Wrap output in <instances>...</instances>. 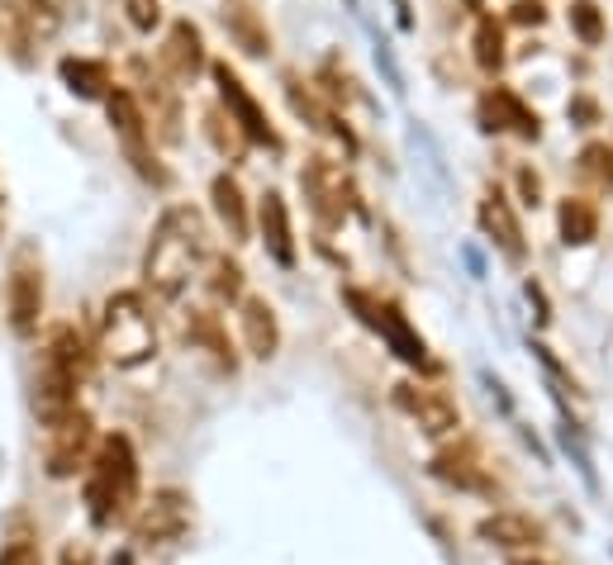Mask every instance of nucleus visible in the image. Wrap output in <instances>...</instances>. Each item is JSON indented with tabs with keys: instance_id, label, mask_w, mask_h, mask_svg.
<instances>
[{
	"instance_id": "f257e3e1",
	"label": "nucleus",
	"mask_w": 613,
	"mask_h": 565,
	"mask_svg": "<svg viewBox=\"0 0 613 565\" xmlns=\"http://www.w3.org/2000/svg\"><path fill=\"white\" fill-rule=\"evenodd\" d=\"M210 257V223L195 205H172L152 229L148 257H143V275L162 299H181L200 261Z\"/></svg>"
},
{
	"instance_id": "f03ea898",
	"label": "nucleus",
	"mask_w": 613,
	"mask_h": 565,
	"mask_svg": "<svg viewBox=\"0 0 613 565\" xmlns=\"http://www.w3.org/2000/svg\"><path fill=\"white\" fill-rule=\"evenodd\" d=\"M138 508V456L134 442L124 432H114L96 446L86 470V514L96 528H114V523H128Z\"/></svg>"
},
{
	"instance_id": "7ed1b4c3",
	"label": "nucleus",
	"mask_w": 613,
	"mask_h": 565,
	"mask_svg": "<svg viewBox=\"0 0 613 565\" xmlns=\"http://www.w3.org/2000/svg\"><path fill=\"white\" fill-rule=\"evenodd\" d=\"M90 371V347L86 337L76 333L72 323H58L53 337L44 347V361H38V376H34V414L44 428L62 423L68 414H76V385L86 380Z\"/></svg>"
},
{
	"instance_id": "20e7f679",
	"label": "nucleus",
	"mask_w": 613,
	"mask_h": 565,
	"mask_svg": "<svg viewBox=\"0 0 613 565\" xmlns=\"http://www.w3.org/2000/svg\"><path fill=\"white\" fill-rule=\"evenodd\" d=\"M100 352L120 366V371H134L158 352V323L148 314V299L138 291H120L106 299V314H100Z\"/></svg>"
},
{
	"instance_id": "39448f33",
	"label": "nucleus",
	"mask_w": 613,
	"mask_h": 565,
	"mask_svg": "<svg viewBox=\"0 0 613 565\" xmlns=\"http://www.w3.org/2000/svg\"><path fill=\"white\" fill-rule=\"evenodd\" d=\"M106 110H110L114 134H120V143H124V157L138 167V176H148V181H158V186H167V172L158 167V157H152V134H148V120H143L134 90L114 86L110 96H106Z\"/></svg>"
},
{
	"instance_id": "423d86ee",
	"label": "nucleus",
	"mask_w": 613,
	"mask_h": 565,
	"mask_svg": "<svg viewBox=\"0 0 613 565\" xmlns=\"http://www.w3.org/2000/svg\"><path fill=\"white\" fill-rule=\"evenodd\" d=\"M214 86H219V100H224V110H229V120L238 124V134L247 143H262V148L271 152H281V134L271 128L267 120V110L253 100V90L243 86V76L229 67V62H214Z\"/></svg>"
},
{
	"instance_id": "0eeeda50",
	"label": "nucleus",
	"mask_w": 613,
	"mask_h": 565,
	"mask_svg": "<svg viewBox=\"0 0 613 565\" xmlns=\"http://www.w3.org/2000/svg\"><path fill=\"white\" fill-rule=\"evenodd\" d=\"M347 305L352 309H361V323H371L376 333L385 337L390 347H395V357L400 361H409V366H428V347H424V337L414 333L409 323H404V314L395 305H381V299H371V295H361V291H347Z\"/></svg>"
},
{
	"instance_id": "6e6552de",
	"label": "nucleus",
	"mask_w": 613,
	"mask_h": 565,
	"mask_svg": "<svg viewBox=\"0 0 613 565\" xmlns=\"http://www.w3.org/2000/svg\"><path fill=\"white\" fill-rule=\"evenodd\" d=\"M90 442H96V428H90V414H68L62 423L48 428V456H44V466H48V476L53 480H68L82 470V462L90 456Z\"/></svg>"
},
{
	"instance_id": "1a4fd4ad",
	"label": "nucleus",
	"mask_w": 613,
	"mask_h": 565,
	"mask_svg": "<svg viewBox=\"0 0 613 565\" xmlns=\"http://www.w3.org/2000/svg\"><path fill=\"white\" fill-rule=\"evenodd\" d=\"M44 314V271H38L34 253H20L10 267V328L20 337H29Z\"/></svg>"
},
{
	"instance_id": "9d476101",
	"label": "nucleus",
	"mask_w": 613,
	"mask_h": 565,
	"mask_svg": "<svg viewBox=\"0 0 613 565\" xmlns=\"http://www.w3.org/2000/svg\"><path fill=\"white\" fill-rule=\"evenodd\" d=\"M186 523H191L186 499L176 490H162V494H152V504H143L134 532H138V542H148V546H167L186 532Z\"/></svg>"
},
{
	"instance_id": "9b49d317",
	"label": "nucleus",
	"mask_w": 613,
	"mask_h": 565,
	"mask_svg": "<svg viewBox=\"0 0 613 565\" xmlns=\"http://www.w3.org/2000/svg\"><path fill=\"white\" fill-rule=\"evenodd\" d=\"M162 72L172 76L176 86H191L195 76L205 72V38L191 20H176L167 29V44H162Z\"/></svg>"
},
{
	"instance_id": "f8f14e48",
	"label": "nucleus",
	"mask_w": 613,
	"mask_h": 565,
	"mask_svg": "<svg viewBox=\"0 0 613 565\" xmlns=\"http://www.w3.org/2000/svg\"><path fill=\"white\" fill-rule=\"evenodd\" d=\"M480 124L490 128V134H500V128H508V134H518V138H538L542 134V120L528 110L524 100L514 96V90H504V86H494L480 96Z\"/></svg>"
},
{
	"instance_id": "ddd939ff",
	"label": "nucleus",
	"mask_w": 613,
	"mask_h": 565,
	"mask_svg": "<svg viewBox=\"0 0 613 565\" xmlns=\"http://www.w3.org/2000/svg\"><path fill=\"white\" fill-rule=\"evenodd\" d=\"M395 404L404 414L419 423L428 438H442V432L456 428V404L438 390H424V385H395Z\"/></svg>"
},
{
	"instance_id": "4468645a",
	"label": "nucleus",
	"mask_w": 613,
	"mask_h": 565,
	"mask_svg": "<svg viewBox=\"0 0 613 565\" xmlns=\"http://www.w3.org/2000/svg\"><path fill=\"white\" fill-rule=\"evenodd\" d=\"M138 110L148 120V134H158L162 143H176L181 138V105H176V86H167L162 76H143V96Z\"/></svg>"
},
{
	"instance_id": "2eb2a0df",
	"label": "nucleus",
	"mask_w": 613,
	"mask_h": 565,
	"mask_svg": "<svg viewBox=\"0 0 613 565\" xmlns=\"http://www.w3.org/2000/svg\"><path fill=\"white\" fill-rule=\"evenodd\" d=\"M480 229L490 233V243L504 253V261H524L528 257V247H524V229H518V219H514V205L504 200L500 191H490L486 200H480Z\"/></svg>"
},
{
	"instance_id": "dca6fc26",
	"label": "nucleus",
	"mask_w": 613,
	"mask_h": 565,
	"mask_svg": "<svg viewBox=\"0 0 613 565\" xmlns=\"http://www.w3.org/2000/svg\"><path fill=\"white\" fill-rule=\"evenodd\" d=\"M476 532H480V542L504 546V551H532L547 542V528L528 514H490V518H480Z\"/></svg>"
},
{
	"instance_id": "f3484780",
	"label": "nucleus",
	"mask_w": 613,
	"mask_h": 565,
	"mask_svg": "<svg viewBox=\"0 0 613 565\" xmlns=\"http://www.w3.org/2000/svg\"><path fill=\"white\" fill-rule=\"evenodd\" d=\"M299 186H305V200L315 205V214L323 223H343V176L333 172L329 162H309L305 176H299Z\"/></svg>"
},
{
	"instance_id": "a211bd4d",
	"label": "nucleus",
	"mask_w": 613,
	"mask_h": 565,
	"mask_svg": "<svg viewBox=\"0 0 613 565\" xmlns=\"http://www.w3.org/2000/svg\"><path fill=\"white\" fill-rule=\"evenodd\" d=\"M243 343L247 352H253L257 361H271L281 347V328H277V314H271V305L262 295H247L243 299Z\"/></svg>"
},
{
	"instance_id": "6ab92c4d",
	"label": "nucleus",
	"mask_w": 613,
	"mask_h": 565,
	"mask_svg": "<svg viewBox=\"0 0 613 565\" xmlns=\"http://www.w3.org/2000/svg\"><path fill=\"white\" fill-rule=\"evenodd\" d=\"M257 229H262V243L267 253L281 261V267H295V238H291V214H285V200L277 191L262 195L257 205Z\"/></svg>"
},
{
	"instance_id": "aec40b11",
	"label": "nucleus",
	"mask_w": 613,
	"mask_h": 565,
	"mask_svg": "<svg viewBox=\"0 0 613 565\" xmlns=\"http://www.w3.org/2000/svg\"><path fill=\"white\" fill-rule=\"evenodd\" d=\"M186 337H191V347H205V352H210L219 371H229V376H233V366H238V357H233L229 333H224V323H219V314H210V309H191Z\"/></svg>"
},
{
	"instance_id": "412c9836",
	"label": "nucleus",
	"mask_w": 613,
	"mask_h": 565,
	"mask_svg": "<svg viewBox=\"0 0 613 565\" xmlns=\"http://www.w3.org/2000/svg\"><path fill=\"white\" fill-rule=\"evenodd\" d=\"M210 200H214V214L224 223V233L233 243H247V205H243V186L233 176H214L210 186Z\"/></svg>"
},
{
	"instance_id": "4be33fe9",
	"label": "nucleus",
	"mask_w": 613,
	"mask_h": 565,
	"mask_svg": "<svg viewBox=\"0 0 613 565\" xmlns=\"http://www.w3.org/2000/svg\"><path fill=\"white\" fill-rule=\"evenodd\" d=\"M62 82H68V90H72V96H82V100L110 96V67H106V62L62 58Z\"/></svg>"
},
{
	"instance_id": "5701e85b",
	"label": "nucleus",
	"mask_w": 613,
	"mask_h": 565,
	"mask_svg": "<svg viewBox=\"0 0 613 565\" xmlns=\"http://www.w3.org/2000/svg\"><path fill=\"white\" fill-rule=\"evenodd\" d=\"M556 223H561V243H571V247L594 243V233H599V214H594V205H590V200H571V195L561 200Z\"/></svg>"
},
{
	"instance_id": "b1692460",
	"label": "nucleus",
	"mask_w": 613,
	"mask_h": 565,
	"mask_svg": "<svg viewBox=\"0 0 613 565\" xmlns=\"http://www.w3.org/2000/svg\"><path fill=\"white\" fill-rule=\"evenodd\" d=\"M433 476H438V480H448V484H456V490H480V494H490V480L480 476V466L471 462V456L442 452L438 462H433Z\"/></svg>"
},
{
	"instance_id": "393cba45",
	"label": "nucleus",
	"mask_w": 613,
	"mask_h": 565,
	"mask_svg": "<svg viewBox=\"0 0 613 565\" xmlns=\"http://www.w3.org/2000/svg\"><path fill=\"white\" fill-rule=\"evenodd\" d=\"M224 24H229V34L238 38V44H243L247 52H253V58H262V52L271 48V38H267V29H262V24H257V15H253V10H229V15H224Z\"/></svg>"
},
{
	"instance_id": "a878e982",
	"label": "nucleus",
	"mask_w": 613,
	"mask_h": 565,
	"mask_svg": "<svg viewBox=\"0 0 613 565\" xmlns=\"http://www.w3.org/2000/svg\"><path fill=\"white\" fill-rule=\"evenodd\" d=\"M476 62L486 72H500L504 67V29L490 15H480V24H476Z\"/></svg>"
},
{
	"instance_id": "bb28decb",
	"label": "nucleus",
	"mask_w": 613,
	"mask_h": 565,
	"mask_svg": "<svg viewBox=\"0 0 613 565\" xmlns=\"http://www.w3.org/2000/svg\"><path fill=\"white\" fill-rule=\"evenodd\" d=\"M580 176L590 181L594 191H613V148L609 143H590L580 152Z\"/></svg>"
},
{
	"instance_id": "cd10ccee",
	"label": "nucleus",
	"mask_w": 613,
	"mask_h": 565,
	"mask_svg": "<svg viewBox=\"0 0 613 565\" xmlns=\"http://www.w3.org/2000/svg\"><path fill=\"white\" fill-rule=\"evenodd\" d=\"M205 134H210V143H214V148L224 152V157H233V162H238V157H243V148H247V138L238 134V124H233V120H224V114H219V110H210V114H205Z\"/></svg>"
},
{
	"instance_id": "c85d7f7f",
	"label": "nucleus",
	"mask_w": 613,
	"mask_h": 565,
	"mask_svg": "<svg viewBox=\"0 0 613 565\" xmlns=\"http://www.w3.org/2000/svg\"><path fill=\"white\" fill-rule=\"evenodd\" d=\"M210 295L219 299V305H229V299L243 295V267H238V261L214 257V267H210Z\"/></svg>"
},
{
	"instance_id": "c756f323",
	"label": "nucleus",
	"mask_w": 613,
	"mask_h": 565,
	"mask_svg": "<svg viewBox=\"0 0 613 565\" xmlns=\"http://www.w3.org/2000/svg\"><path fill=\"white\" fill-rule=\"evenodd\" d=\"M571 29L580 34V44H599V38H604V20H599V5L594 0H576V5H571Z\"/></svg>"
},
{
	"instance_id": "7c9ffc66",
	"label": "nucleus",
	"mask_w": 613,
	"mask_h": 565,
	"mask_svg": "<svg viewBox=\"0 0 613 565\" xmlns=\"http://www.w3.org/2000/svg\"><path fill=\"white\" fill-rule=\"evenodd\" d=\"M124 15L138 34H152L162 24V0H124Z\"/></svg>"
},
{
	"instance_id": "2f4dec72",
	"label": "nucleus",
	"mask_w": 613,
	"mask_h": 565,
	"mask_svg": "<svg viewBox=\"0 0 613 565\" xmlns=\"http://www.w3.org/2000/svg\"><path fill=\"white\" fill-rule=\"evenodd\" d=\"M0 565H44V556H38L34 542H10L0 551Z\"/></svg>"
},
{
	"instance_id": "473e14b6",
	"label": "nucleus",
	"mask_w": 613,
	"mask_h": 565,
	"mask_svg": "<svg viewBox=\"0 0 613 565\" xmlns=\"http://www.w3.org/2000/svg\"><path fill=\"white\" fill-rule=\"evenodd\" d=\"M547 20V10L538 5V0H518L514 5V24H542Z\"/></svg>"
},
{
	"instance_id": "72a5a7b5",
	"label": "nucleus",
	"mask_w": 613,
	"mask_h": 565,
	"mask_svg": "<svg viewBox=\"0 0 613 565\" xmlns=\"http://www.w3.org/2000/svg\"><path fill=\"white\" fill-rule=\"evenodd\" d=\"M518 191H524V200H528V205H538V195H542L538 172H528V167H524V172H518Z\"/></svg>"
},
{
	"instance_id": "f704fd0d",
	"label": "nucleus",
	"mask_w": 613,
	"mask_h": 565,
	"mask_svg": "<svg viewBox=\"0 0 613 565\" xmlns=\"http://www.w3.org/2000/svg\"><path fill=\"white\" fill-rule=\"evenodd\" d=\"M62 565H90V551H86V546H68V556H62Z\"/></svg>"
},
{
	"instance_id": "c9c22d12",
	"label": "nucleus",
	"mask_w": 613,
	"mask_h": 565,
	"mask_svg": "<svg viewBox=\"0 0 613 565\" xmlns=\"http://www.w3.org/2000/svg\"><path fill=\"white\" fill-rule=\"evenodd\" d=\"M466 5H471V10H480V5H486V0H466Z\"/></svg>"
},
{
	"instance_id": "e433bc0d",
	"label": "nucleus",
	"mask_w": 613,
	"mask_h": 565,
	"mask_svg": "<svg viewBox=\"0 0 613 565\" xmlns=\"http://www.w3.org/2000/svg\"><path fill=\"white\" fill-rule=\"evenodd\" d=\"M514 565H542V561H514Z\"/></svg>"
}]
</instances>
